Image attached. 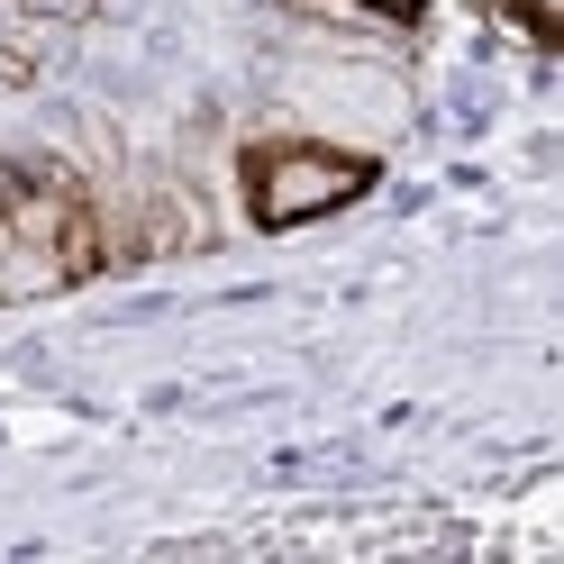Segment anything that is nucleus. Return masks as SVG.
I'll return each instance as SVG.
<instances>
[{"instance_id": "nucleus-3", "label": "nucleus", "mask_w": 564, "mask_h": 564, "mask_svg": "<svg viewBox=\"0 0 564 564\" xmlns=\"http://www.w3.org/2000/svg\"><path fill=\"white\" fill-rule=\"evenodd\" d=\"M356 10H373V19H419L429 0H356Z\"/></svg>"}, {"instance_id": "nucleus-1", "label": "nucleus", "mask_w": 564, "mask_h": 564, "mask_svg": "<svg viewBox=\"0 0 564 564\" xmlns=\"http://www.w3.org/2000/svg\"><path fill=\"white\" fill-rule=\"evenodd\" d=\"M237 192H246V219L256 228H310V219H337L373 192V155L346 147L328 128H292V137H256L237 164Z\"/></svg>"}, {"instance_id": "nucleus-2", "label": "nucleus", "mask_w": 564, "mask_h": 564, "mask_svg": "<svg viewBox=\"0 0 564 564\" xmlns=\"http://www.w3.org/2000/svg\"><path fill=\"white\" fill-rule=\"evenodd\" d=\"M510 10H519V28L538 46H564V0H510Z\"/></svg>"}]
</instances>
